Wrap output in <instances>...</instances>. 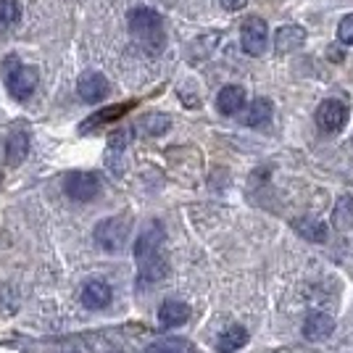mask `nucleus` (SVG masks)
Here are the masks:
<instances>
[{
	"instance_id": "nucleus-13",
	"label": "nucleus",
	"mask_w": 353,
	"mask_h": 353,
	"mask_svg": "<svg viewBox=\"0 0 353 353\" xmlns=\"http://www.w3.org/2000/svg\"><path fill=\"white\" fill-rule=\"evenodd\" d=\"M245 108V90L240 85H227V88L219 90L216 95V111L224 114V117H235Z\"/></svg>"
},
{
	"instance_id": "nucleus-26",
	"label": "nucleus",
	"mask_w": 353,
	"mask_h": 353,
	"mask_svg": "<svg viewBox=\"0 0 353 353\" xmlns=\"http://www.w3.org/2000/svg\"><path fill=\"white\" fill-rule=\"evenodd\" d=\"M219 3L227 8V11H240V8H245L248 0H219Z\"/></svg>"
},
{
	"instance_id": "nucleus-6",
	"label": "nucleus",
	"mask_w": 353,
	"mask_h": 353,
	"mask_svg": "<svg viewBox=\"0 0 353 353\" xmlns=\"http://www.w3.org/2000/svg\"><path fill=\"white\" fill-rule=\"evenodd\" d=\"M345 121H348V105L343 101L330 98V101H322L319 108H316V124H319L322 132H340L345 127Z\"/></svg>"
},
{
	"instance_id": "nucleus-4",
	"label": "nucleus",
	"mask_w": 353,
	"mask_h": 353,
	"mask_svg": "<svg viewBox=\"0 0 353 353\" xmlns=\"http://www.w3.org/2000/svg\"><path fill=\"white\" fill-rule=\"evenodd\" d=\"M63 192L72 198V201H92L98 192H101V176L95 172H69L63 179Z\"/></svg>"
},
{
	"instance_id": "nucleus-8",
	"label": "nucleus",
	"mask_w": 353,
	"mask_h": 353,
	"mask_svg": "<svg viewBox=\"0 0 353 353\" xmlns=\"http://www.w3.org/2000/svg\"><path fill=\"white\" fill-rule=\"evenodd\" d=\"M134 108V101H127V103H117V105H105L101 111H95V114H90L82 124H79V132H95V130H101L105 124H114L119 119L124 117V114H130Z\"/></svg>"
},
{
	"instance_id": "nucleus-27",
	"label": "nucleus",
	"mask_w": 353,
	"mask_h": 353,
	"mask_svg": "<svg viewBox=\"0 0 353 353\" xmlns=\"http://www.w3.org/2000/svg\"><path fill=\"white\" fill-rule=\"evenodd\" d=\"M0 179H3V176H0Z\"/></svg>"
},
{
	"instance_id": "nucleus-16",
	"label": "nucleus",
	"mask_w": 353,
	"mask_h": 353,
	"mask_svg": "<svg viewBox=\"0 0 353 353\" xmlns=\"http://www.w3.org/2000/svg\"><path fill=\"white\" fill-rule=\"evenodd\" d=\"M188 319H190V306L185 301L169 298V301H163L161 309H159V322L163 327H176V324H185Z\"/></svg>"
},
{
	"instance_id": "nucleus-19",
	"label": "nucleus",
	"mask_w": 353,
	"mask_h": 353,
	"mask_svg": "<svg viewBox=\"0 0 353 353\" xmlns=\"http://www.w3.org/2000/svg\"><path fill=\"white\" fill-rule=\"evenodd\" d=\"M243 121H245V127H264V124H269V121H272V101L256 98V101L248 105Z\"/></svg>"
},
{
	"instance_id": "nucleus-25",
	"label": "nucleus",
	"mask_w": 353,
	"mask_h": 353,
	"mask_svg": "<svg viewBox=\"0 0 353 353\" xmlns=\"http://www.w3.org/2000/svg\"><path fill=\"white\" fill-rule=\"evenodd\" d=\"M338 40L343 45H353V14H345L338 24Z\"/></svg>"
},
{
	"instance_id": "nucleus-2",
	"label": "nucleus",
	"mask_w": 353,
	"mask_h": 353,
	"mask_svg": "<svg viewBox=\"0 0 353 353\" xmlns=\"http://www.w3.org/2000/svg\"><path fill=\"white\" fill-rule=\"evenodd\" d=\"M40 85V74L34 66H27L14 56L6 59V88L14 95L16 101H27L34 95V90Z\"/></svg>"
},
{
	"instance_id": "nucleus-15",
	"label": "nucleus",
	"mask_w": 353,
	"mask_h": 353,
	"mask_svg": "<svg viewBox=\"0 0 353 353\" xmlns=\"http://www.w3.org/2000/svg\"><path fill=\"white\" fill-rule=\"evenodd\" d=\"M30 156V134L24 130H14L6 140V161L8 166H19Z\"/></svg>"
},
{
	"instance_id": "nucleus-7",
	"label": "nucleus",
	"mask_w": 353,
	"mask_h": 353,
	"mask_svg": "<svg viewBox=\"0 0 353 353\" xmlns=\"http://www.w3.org/2000/svg\"><path fill=\"white\" fill-rule=\"evenodd\" d=\"M163 240H166L163 227L159 221H150L145 230L140 232V237L134 240V259H137V264L150 259V256H156V253H161Z\"/></svg>"
},
{
	"instance_id": "nucleus-24",
	"label": "nucleus",
	"mask_w": 353,
	"mask_h": 353,
	"mask_svg": "<svg viewBox=\"0 0 353 353\" xmlns=\"http://www.w3.org/2000/svg\"><path fill=\"white\" fill-rule=\"evenodd\" d=\"M130 143H132V130H117L108 137V153L111 156H121Z\"/></svg>"
},
{
	"instance_id": "nucleus-1",
	"label": "nucleus",
	"mask_w": 353,
	"mask_h": 353,
	"mask_svg": "<svg viewBox=\"0 0 353 353\" xmlns=\"http://www.w3.org/2000/svg\"><path fill=\"white\" fill-rule=\"evenodd\" d=\"M130 32L134 40L148 50H161L163 45V21L153 8H134L130 11Z\"/></svg>"
},
{
	"instance_id": "nucleus-28",
	"label": "nucleus",
	"mask_w": 353,
	"mask_h": 353,
	"mask_svg": "<svg viewBox=\"0 0 353 353\" xmlns=\"http://www.w3.org/2000/svg\"><path fill=\"white\" fill-rule=\"evenodd\" d=\"M74 353H77V351H74Z\"/></svg>"
},
{
	"instance_id": "nucleus-23",
	"label": "nucleus",
	"mask_w": 353,
	"mask_h": 353,
	"mask_svg": "<svg viewBox=\"0 0 353 353\" xmlns=\"http://www.w3.org/2000/svg\"><path fill=\"white\" fill-rule=\"evenodd\" d=\"M148 353H192V345L188 340H159L148 348Z\"/></svg>"
},
{
	"instance_id": "nucleus-17",
	"label": "nucleus",
	"mask_w": 353,
	"mask_h": 353,
	"mask_svg": "<svg viewBox=\"0 0 353 353\" xmlns=\"http://www.w3.org/2000/svg\"><path fill=\"white\" fill-rule=\"evenodd\" d=\"M293 230L303 237V240H309V243H319V245L327 243V235H330L327 224H324L322 219H314V216H301V219H295Z\"/></svg>"
},
{
	"instance_id": "nucleus-3",
	"label": "nucleus",
	"mask_w": 353,
	"mask_h": 353,
	"mask_svg": "<svg viewBox=\"0 0 353 353\" xmlns=\"http://www.w3.org/2000/svg\"><path fill=\"white\" fill-rule=\"evenodd\" d=\"M130 230H132V221L127 216H111V219H103L98 227H95V243L101 250H108V253H117L127 245V237H130Z\"/></svg>"
},
{
	"instance_id": "nucleus-20",
	"label": "nucleus",
	"mask_w": 353,
	"mask_h": 353,
	"mask_svg": "<svg viewBox=\"0 0 353 353\" xmlns=\"http://www.w3.org/2000/svg\"><path fill=\"white\" fill-rule=\"evenodd\" d=\"M332 224L340 232H348L353 230V198L351 195H343L335 208H332Z\"/></svg>"
},
{
	"instance_id": "nucleus-11",
	"label": "nucleus",
	"mask_w": 353,
	"mask_h": 353,
	"mask_svg": "<svg viewBox=\"0 0 353 353\" xmlns=\"http://www.w3.org/2000/svg\"><path fill=\"white\" fill-rule=\"evenodd\" d=\"M111 285L103 280H90L85 288H82V303L85 309L90 311H101L111 303Z\"/></svg>"
},
{
	"instance_id": "nucleus-10",
	"label": "nucleus",
	"mask_w": 353,
	"mask_h": 353,
	"mask_svg": "<svg viewBox=\"0 0 353 353\" xmlns=\"http://www.w3.org/2000/svg\"><path fill=\"white\" fill-rule=\"evenodd\" d=\"M332 332H335V319L330 314H324V311H311L306 316V322H303V338L314 340V343L327 340Z\"/></svg>"
},
{
	"instance_id": "nucleus-12",
	"label": "nucleus",
	"mask_w": 353,
	"mask_h": 353,
	"mask_svg": "<svg viewBox=\"0 0 353 353\" xmlns=\"http://www.w3.org/2000/svg\"><path fill=\"white\" fill-rule=\"evenodd\" d=\"M306 30L303 27H298V24H285L280 30L274 32V50L277 53H293L298 48H303L306 43Z\"/></svg>"
},
{
	"instance_id": "nucleus-5",
	"label": "nucleus",
	"mask_w": 353,
	"mask_h": 353,
	"mask_svg": "<svg viewBox=\"0 0 353 353\" xmlns=\"http://www.w3.org/2000/svg\"><path fill=\"white\" fill-rule=\"evenodd\" d=\"M240 45L253 59L264 56L266 45H269V27H266L264 19H259V16H248L245 19L243 32H240Z\"/></svg>"
},
{
	"instance_id": "nucleus-14",
	"label": "nucleus",
	"mask_w": 353,
	"mask_h": 353,
	"mask_svg": "<svg viewBox=\"0 0 353 353\" xmlns=\"http://www.w3.org/2000/svg\"><path fill=\"white\" fill-rule=\"evenodd\" d=\"M166 274H169V264H166L163 253H156V256H150V259L137 264V280H140V285L161 282Z\"/></svg>"
},
{
	"instance_id": "nucleus-22",
	"label": "nucleus",
	"mask_w": 353,
	"mask_h": 353,
	"mask_svg": "<svg viewBox=\"0 0 353 353\" xmlns=\"http://www.w3.org/2000/svg\"><path fill=\"white\" fill-rule=\"evenodd\" d=\"M140 127H143V132L145 134L156 137V134H163L169 127H172V119L163 117V114H148V117L140 121Z\"/></svg>"
},
{
	"instance_id": "nucleus-9",
	"label": "nucleus",
	"mask_w": 353,
	"mask_h": 353,
	"mask_svg": "<svg viewBox=\"0 0 353 353\" xmlns=\"http://www.w3.org/2000/svg\"><path fill=\"white\" fill-rule=\"evenodd\" d=\"M108 90H111L108 88V79L98 72L82 74L79 82H77V92H79V98L85 103H101L105 95H108Z\"/></svg>"
},
{
	"instance_id": "nucleus-21",
	"label": "nucleus",
	"mask_w": 353,
	"mask_h": 353,
	"mask_svg": "<svg viewBox=\"0 0 353 353\" xmlns=\"http://www.w3.org/2000/svg\"><path fill=\"white\" fill-rule=\"evenodd\" d=\"M19 21H21L19 0H0V30H14Z\"/></svg>"
},
{
	"instance_id": "nucleus-18",
	"label": "nucleus",
	"mask_w": 353,
	"mask_h": 353,
	"mask_svg": "<svg viewBox=\"0 0 353 353\" xmlns=\"http://www.w3.org/2000/svg\"><path fill=\"white\" fill-rule=\"evenodd\" d=\"M245 343H248V330L240 327V324H232V327H227L219 335V340H216V353H235V351H240Z\"/></svg>"
}]
</instances>
